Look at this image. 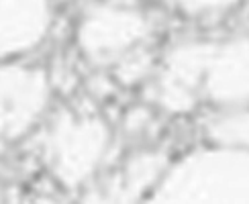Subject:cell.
Masks as SVG:
<instances>
[{
    "instance_id": "6da1fadb",
    "label": "cell",
    "mask_w": 249,
    "mask_h": 204,
    "mask_svg": "<svg viewBox=\"0 0 249 204\" xmlns=\"http://www.w3.org/2000/svg\"><path fill=\"white\" fill-rule=\"evenodd\" d=\"M110 133L98 117L61 110L45 139V161L53 178L68 190L84 184L105 157Z\"/></svg>"
},
{
    "instance_id": "7a4b0ae2",
    "label": "cell",
    "mask_w": 249,
    "mask_h": 204,
    "mask_svg": "<svg viewBox=\"0 0 249 204\" xmlns=\"http://www.w3.org/2000/svg\"><path fill=\"white\" fill-rule=\"evenodd\" d=\"M149 35V18L141 10L119 4L90 6L78 23L76 39L90 61H117Z\"/></svg>"
},
{
    "instance_id": "3957f363",
    "label": "cell",
    "mask_w": 249,
    "mask_h": 204,
    "mask_svg": "<svg viewBox=\"0 0 249 204\" xmlns=\"http://www.w3.org/2000/svg\"><path fill=\"white\" fill-rule=\"evenodd\" d=\"M49 100V80L41 68L0 66V141L23 137Z\"/></svg>"
},
{
    "instance_id": "277c9868",
    "label": "cell",
    "mask_w": 249,
    "mask_h": 204,
    "mask_svg": "<svg viewBox=\"0 0 249 204\" xmlns=\"http://www.w3.org/2000/svg\"><path fill=\"white\" fill-rule=\"evenodd\" d=\"M163 168L161 153H139L127 161L105 188L94 190L82 204H135L147 190Z\"/></svg>"
},
{
    "instance_id": "5b68a950",
    "label": "cell",
    "mask_w": 249,
    "mask_h": 204,
    "mask_svg": "<svg viewBox=\"0 0 249 204\" xmlns=\"http://www.w3.org/2000/svg\"><path fill=\"white\" fill-rule=\"evenodd\" d=\"M151 69H153V55L141 47H135L121 59H117L115 80L123 86H133L147 78Z\"/></svg>"
},
{
    "instance_id": "8992f818",
    "label": "cell",
    "mask_w": 249,
    "mask_h": 204,
    "mask_svg": "<svg viewBox=\"0 0 249 204\" xmlns=\"http://www.w3.org/2000/svg\"><path fill=\"white\" fill-rule=\"evenodd\" d=\"M235 2H239V0H176V4H178L184 13H188V15L213 13V10L229 8Z\"/></svg>"
},
{
    "instance_id": "52a82bcc",
    "label": "cell",
    "mask_w": 249,
    "mask_h": 204,
    "mask_svg": "<svg viewBox=\"0 0 249 204\" xmlns=\"http://www.w3.org/2000/svg\"><path fill=\"white\" fill-rule=\"evenodd\" d=\"M151 120V115L147 108L143 106H135L127 112V119H124V129H127V133H139L143 131L145 127H147V122Z\"/></svg>"
},
{
    "instance_id": "ba28073f",
    "label": "cell",
    "mask_w": 249,
    "mask_h": 204,
    "mask_svg": "<svg viewBox=\"0 0 249 204\" xmlns=\"http://www.w3.org/2000/svg\"><path fill=\"white\" fill-rule=\"evenodd\" d=\"M13 0H0V55L6 53L8 47V25H10V17H13Z\"/></svg>"
}]
</instances>
